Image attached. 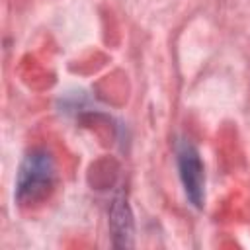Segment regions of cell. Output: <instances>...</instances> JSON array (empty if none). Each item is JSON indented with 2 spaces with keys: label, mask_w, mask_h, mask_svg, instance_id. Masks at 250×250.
<instances>
[{
  "label": "cell",
  "mask_w": 250,
  "mask_h": 250,
  "mask_svg": "<svg viewBox=\"0 0 250 250\" xmlns=\"http://www.w3.org/2000/svg\"><path fill=\"white\" fill-rule=\"evenodd\" d=\"M55 186V162L47 150H31L16 176V199L20 205L41 203Z\"/></svg>",
  "instance_id": "1"
},
{
  "label": "cell",
  "mask_w": 250,
  "mask_h": 250,
  "mask_svg": "<svg viewBox=\"0 0 250 250\" xmlns=\"http://www.w3.org/2000/svg\"><path fill=\"white\" fill-rule=\"evenodd\" d=\"M178 170H180V180L184 184V191L189 199V203H193L195 207H203L205 201V170H203V162L201 156L197 152V148L188 143L182 141L178 145Z\"/></svg>",
  "instance_id": "2"
}]
</instances>
